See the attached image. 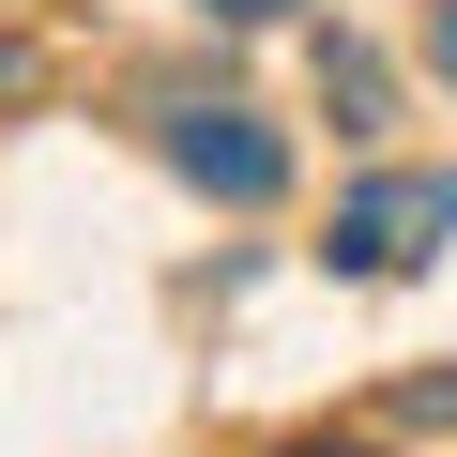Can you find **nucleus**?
Wrapping results in <instances>:
<instances>
[{
	"mask_svg": "<svg viewBox=\"0 0 457 457\" xmlns=\"http://www.w3.org/2000/svg\"><path fill=\"white\" fill-rule=\"evenodd\" d=\"M427 245H457V168H366L320 228V260L336 275H411Z\"/></svg>",
	"mask_w": 457,
	"mask_h": 457,
	"instance_id": "obj_1",
	"label": "nucleus"
},
{
	"mask_svg": "<svg viewBox=\"0 0 457 457\" xmlns=\"http://www.w3.org/2000/svg\"><path fill=\"white\" fill-rule=\"evenodd\" d=\"M168 168H183L198 198H228V213H260V198L290 183V153H275L260 107H168Z\"/></svg>",
	"mask_w": 457,
	"mask_h": 457,
	"instance_id": "obj_2",
	"label": "nucleus"
},
{
	"mask_svg": "<svg viewBox=\"0 0 457 457\" xmlns=\"http://www.w3.org/2000/svg\"><path fill=\"white\" fill-rule=\"evenodd\" d=\"M213 16H228V31H260V16H290V0H213Z\"/></svg>",
	"mask_w": 457,
	"mask_h": 457,
	"instance_id": "obj_3",
	"label": "nucleus"
}]
</instances>
